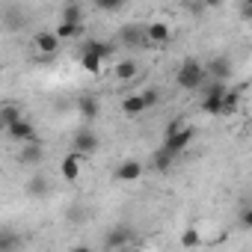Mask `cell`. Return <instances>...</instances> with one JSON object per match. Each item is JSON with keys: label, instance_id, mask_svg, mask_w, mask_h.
<instances>
[{"label": "cell", "instance_id": "obj_11", "mask_svg": "<svg viewBox=\"0 0 252 252\" xmlns=\"http://www.w3.org/2000/svg\"><path fill=\"white\" fill-rule=\"evenodd\" d=\"M172 39V30H169V24L166 21H155V24H146V42H149V48L152 45H166Z\"/></svg>", "mask_w": 252, "mask_h": 252}, {"label": "cell", "instance_id": "obj_3", "mask_svg": "<svg viewBox=\"0 0 252 252\" xmlns=\"http://www.w3.org/2000/svg\"><path fill=\"white\" fill-rule=\"evenodd\" d=\"M205 77L214 80V83H228V86H231V77H234V63H231V57L220 54V57L208 60V63H205Z\"/></svg>", "mask_w": 252, "mask_h": 252}, {"label": "cell", "instance_id": "obj_6", "mask_svg": "<svg viewBox=\"0 0 252 252\" xmlns=\"http://www.w3.org/2000/svg\"><path fill=\"white\" fill-rule=\"evenodd\" d=\"M243 92H246V86H228L225 95H222V101H220V116H217V119H228V116H234V113L240 110Z\"/></svg>", "mask_w": 252, "mask_h": 252}, {"label": "cell", "instance_id": "obj_1", "mask_svg": "<svg viewBox=\"0 0 252 252\" xmlns=\"http://www.w3.org/2000/svg\"><path fill=\"white\" fill-rule=\"evenodd\" d=\"M205 65L196 60V57H187L181 65H178V71H175V83L181 86V89H187V92H196V89H202L205 86Z\"/></svg>", "mask_w": 252, "mask_h": 252}, {"label": "cell", "instance_id": "obj_15", "mask_svg": "<svg viewBox=\"0 0 252 252\" xmlns=\"http://www.w3.org/2000/svg\"><path fill=\"white\" fill-rule=\"evenodd\" d=\"M143 163L140 160H122L119 166H116V181H137L140 175H143Z\"/></svg>", "mask_w": 252, "mask_h": 252}, {"label": "cell", "instance_id": "obj_24", "mask_svg": "<svg viewBox=\"0 0 252 252\" xmlns=\"http://www.w3.org/2000/svg\"><path fill=\"white\" fill-rule=\"evenodd\" d=\"M80 65H83V71H89V74H101L104 71V63L95 57V54H86V51H80Z\"/></svg>", "mask_w": 252, "mask_h": 252}, {"label": "cell", "instance_id": "obj_27", "mask_svg": "<svg viewBox=\"0 0 252 252\" xmlns=\"http://www.w3.org/2000/svg\"><path fill=\"white\" fill-rule=\"evenodd\" d=\"M199 243H202L199 228H184V231H181V246H184V249H196Z\"/></svg>", "mask_w": 252, "mask_h": 252}, {"label": "cell", "instance_id": "obj_18", "mask_svg": "<svg viewBox=\"0 0 252 252\" xmlns=\"http://www.w3.org/2000/svg\"><path fill=\"white\" fill-rule=\"evenodd\" d=\"M21 234L15 228H0V252H18L21 249Z\"/></svg>", "mask_w": 252, "mask_h": 252}, {"label": "cell", "instance_id": "obj_7", "mask_svg": "<svg viewBox=\"0 0 252 252\" xmlns=\"http://www.w3.org/2000/svg\"><path fill=\"white\" fill-rule=\"evenodd\" d=\"M119 42H122L125 48H149V42H146V27H140V24H125V27L119 30Z\"/></svg>", "mask_w": 252, "mask_h": 252}, {"label": "cell", "instance_id": "obj_20", "mask_svg": "<svg viewBox=\"0 0 252 252\" xmlns=\"http://www.w3.org/2000/svg\"><path fill=\"white\" fill-rule=\"evenodd\" d=\"M175 160H178V158H172L169 152H163V149L158 146V149H155V155H152V163H149V166H152L155 172H169V169L175 166Z\"/></svg>", "mask_w": 252, "mask_h": 252}, {"label": "cell", "instance_id": "obj_2", "mask_svg": "<svg viewBox=\"0 0 252 252\" xmlns=\"http://www.w3.org/2000/svg\"><path fill=\"white\" fill-rule=\"evenodd\" d=\"M134 237H137L134 225L119 222V225L107 228V234H104V252H119V249H125L128 243H134Z\"/></svg>", "mask_w": 252, "mask_h": 252}, {"label": "cell", "instance_id": "obj_19", "mask_svg": "<svg viewBox=\"0 0 252 252\" xmlns=\"http://www.w3.org/2000/svg\"><path fill=\"white\" fill-rule=\"evenodd\" d=\"M3 30H24V12L21 9H15V6H3Z\"/></svg>", "mask_w": 252, "mask_h": 252}, {"label": "cell", "instance_id": "obj_5", "mask_svg": "<svg viewBox=\"0 0 252 252\" xmlns=\"http://www.w3.org/2000/svg\"><path fill=\"white\" fill-rule=\"evenodd\" d=\"M92 152H98V137H95V131H89L86 125H83V128L74 131V137H71V155L86 158Z\"/></svg>", "mask_w": 252, "mask_h": 252}, {"label": "cell", "instance_id": "obj_25", "mask_svg": "<svg viewBox=\"0 0 252 252\" xmlns=\"http://www.w3.org/2000/svg\"><path fill=\"white\" fill-rule=\"evenodd\" d=\"M18 119H24V116H21V110H18L15 104L0 107V128H9V125H15Z\"/></svg>", "mask_w": 252, "mask_h": 252}, {"label": "cell", "instance_id": "obj_21", "mask_svg": "<svg viewBox=\"0 0 252 252\" xmlns=\"http://www.w3.org/2000/svg\"><path fill=\"white\" fill-rule=\"evenodd\" d=\"M122 113L125 116H140V113H146V104H143V98H140V92H134V95H125L122 98Z\"/></svg>", "mask_w": 252, "mask_h": 252}, {"label": "cell", "instance_id": "obj_10", "mask_svg": "<svg viewBox=\"0 0 252 252\" xmlns=\"http://www.w3.org/2000/svg\"><path fill=\"white\" fill-rule=\"evenodd\" d=\"M83 21H86V9H83V3H63V9H60V24H71V27H83Z\"/></svg>", "mask_w": 252, "mask_h": 252}, {"label": "cell", "instance_id": "obj_31", "mask_svg": "<svg viewBox=\"0 0 252 252\" xmlns=\"http://www.w3.org/2000/svg\"><path fill=\"white\" fill-rule=\"evenodd\" d=\"M101 12H119L125 3H122V0H98V3H95Z\"/></svg>", "mask_w": 252, "mask_h": 252}, {"label": "cell", "instance_id": "obj_8", "mask_svg": "<svg viewBox=\"0 0 252 252\" xmlns=\"http://www.w3.org/2000/svg\"><path fill=\"white\" fill-rule=\"evenodd\" d=\"M42 160H45V146H42V140H30V143L21 146L18 163H24V166H39Z\"/></svg>", "mask_w": 252, "mask_h": 252}, {"label": "cell", "instance_id": "obj_9", "mask_svg": "<svg viewBox=\"0 0 252 252\" xmlns=\"http://www.w3.org/2000/svg\"><path fill=\"white\" fill-rule=\"evenodd\" d=\"M80 51H86V54H95V57H98L104 65H107V63L116 57V45H113V42H104V39H86Z\"/></svg>", "mask_w": 252, "mask_h": 252}, {"label": "cell", "instance_id": "obj_17", "mask_svg": "<svg viewBox=\"0 0 252 252\" xmlns=\"http://www.w3.org/2000/svg\"><path fill=\"white\" fill-rule=\"evenodd\" d=\"M60 169H63V178H65V181H77L80 172H83V158H77V155H65Z\"/></svg>", "mask_w": 252, "mask_h": 252}, {"label": "cell", "instance_id": "obj_26", "mask_svg": "<svg viewBox=\"0 0 252 252\" xmlns=\"http://www.w3.org/2000/svg\"><path fill=\"white\" fill-rule=\"evenodd\" d=\"M140 98H143L146 110H152V107H158V104L163 101V92H160L158 86H149V89H143V92H140Z\"/></svg>", "mask_w": 252, "mask_h": 252}, {"label": "cell", "instance_id": "obj_28", "mask_svg": "<svg viewBox=\"0 0 252 252\" xmlns=\"http://www.w3.org/2000/svg\"><path fill=\"white\" fill-rule=\"evenodd\" d=\"M184 128H187V116H175V119L166 125V131H163V140H166V137H175V134H178V131H184Z\"/></svg>", "mask_w": 252, "mask_h": 252}, {"label": "cell", "instance_id": "obj_30", "mask_svg": "<svg viewBox=\"0 0 252 252\" xmlns=\"http://www.w3.org/2000/svg\"><path fill=\"white\" fill-rule=\"evenodd\" d=\"M220 101L222 98H202V110L208 116H220Z\"/></svg>", "mask_w": 252, "mask_h": 252}, {"label": "cell", "instance_id": "obj_13", "mask_svg": "<svg viewBox=\"0 0 252 252\" xmlns=\"http://www.w3.org/2000/svg\"><path fill=\"white\" fill-rule=\"evenodd\" d=\"M33 45H36V51L45 54V57H54V54L60 51V39L54 36V30H39L36 39H33Z\"/></svg>", "mask_w": 252, "mask_h": 252}, {"label": "cell", "instance_id": "obj_29", "mask_svg": "<svg viewBox=\"0 0 252 252\" xmlns=\"http://www.w3.org/2000/svg\"><path fill=\"white\" fill-rule=\"evenodd\" d=\"M237 220H240V228H243V231H249V228H252V208H249V202H243V205H240Z\"/></svg>", "mask_w": 252, "mask_h": 252}, {"label": "cell", "instance_id": "obj_14", "mask_svg": "<svg viewBox=\"0 0 252 252\" xmlns=\"http://www.w3.org/2000/svg\"><path fill=\"white\" fill-rule=\"evenodd\" d=\"M74 107H77V113H80V119L83 122H92V119H98V98L92 95V92H86V95H77V101H74Z\"/></svg>", "mask_w": 252, "mask_h": 252}, {"label": "cell", "instance_id": "obj_12", "mask_svg": "<svg viewBox=\"0 0 252 252\" xmlns=\"http://www.w3.org/2000/svg\"><path fill=\"white\" fill-rule=\"evenodd\" d=\"M6 134L15 140V143H30V140H39L36 137V128H33V122H27V119H18L15 125H9V128H6Z\"/></svg>", "mask_w": 252, "mask_h": 252}, {"label": "cell", "instance_id": "obj_32", "mask_svg": "<svg viewBox=\"0 0 252 252\" xmlns=\"http://www.w3.org/2000/svg\"><path fill=\"white\" fill-rule=\"evenodd\" d=\"M71 252H92V249H89V246H74Z\"/></svg>", "mask_w": 252, "mask_h": 252}, {"label": "cell", "instance_id": "obj_22", "mask_svg": "<svg viewBox=\"0 0 252 252\" xmlns=\"http://www.w3.org/2000/svg\"><path fill=\"white\" fill-rule=\"evenodd\" d=\"M116 77L119 80H134L137 77V71H140V65H137V60H122V63H116Z\"/></svg>", "mask_w": 252, "mask_h": 252}, {"label": "cell", "instance_id": "obj_16", "mask_svg": "<svg viewBox=\"0 0 252 252\" xmlns=\"http://www.w3.org/2000/svg\"><path fill=\"white\" fill-rule=\"evenodd\" d=\"M27 196H30V199H45V196H51V181H48V175L36 172V175L27 181Z\"/></svg>", "mask_w": 252, "mask_h": 252}, {"label": "cell", "instance_id": "obj_23", "mask_svg": "<svg viewBox=\"0 0 252 252\" xmlns=\"http://www.w3.org/2000/svg\"><path fill=\"white\" fill-rule=\"evenodd\" d=\"M83 30H86V24H83V27H71V24H57L54 36H57V39H60V45H63V42H68V39H80V36H83Z\"/></svg>", "mask_w": 252, "mask_h": 252}, {"label": "cell", "instance_id": "obj_4", "mask_svg": "<svg viewBox=\"0 0 252 252\" xmlns=\"http://www.w3.org/2000/svg\"><path fill=\"white\" fill-rule=\"evenodd\" d=\"M196 140V128H193V125H187V128L184 131H178L175 137H166L163 143H160V149L163 152H169L172 158H181L187 149H190V143Z\"/></svg>", "mask_w": 252, "mask_h": 252}]
</instances>
